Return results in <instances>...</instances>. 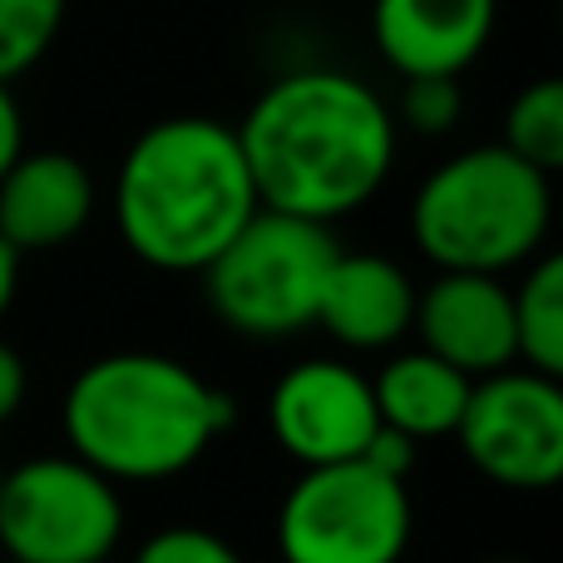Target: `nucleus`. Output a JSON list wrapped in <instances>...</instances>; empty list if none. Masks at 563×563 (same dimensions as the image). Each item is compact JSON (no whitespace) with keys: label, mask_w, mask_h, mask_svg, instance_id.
<instances>
[{"label":"nucleus","mask_w":563,"mask_h":563,"mask_svg":"<svg viewBox=\"0 0 563 563\" xmlns=\"http://www.w3.org/2000/svg\"><path fill=\"white\" fill-rule=\"evenodd\" d=\"M109 563H114V559H109Z\"/></svg>","instance_id":"nucleus-27"},{"label":"nucleus","mask_w":563,"mask_h":563,"mask_svg":"<svg viewBox=\"0 0 563 563\" xmlns=\"http://www.w3.org/2000/svg\"><path fill=\"white\" fill-rule=\"evenodd\" d=\"M416 534L406 479L366 465L301 470L277 509L282 563H400Z\"/></svg>","instance_id":"nucleus-6"},{"label":"nucleus","mask_w":563,"mask_h":563,"mask_svg":"<svg viewBox=\"0 0 563 563\" xmlns=\"http://www.w3.org/2000/svg\"><path fill=\"white\" fill-rule=\"evenodd\" d=\"M416 282L386 253H336L317 327L346 351H390L416 321Z\"/></svg>","instance_id":"nucleus-13"},{"label":"nucleus","mask_w":563,"mask_h":563,"mask_svg":"<svg viewBox=\"0 0 563 563\" xmlns=\"http://www.w3.org/2000/svg\"><path fill=\"white\" fill-rule=\"evenodd\" d=\"M465 114V95H460V79H445V75H426V79H406L400 89V109L396 119H406V129L416 134L435 139V134H450Z\"/></svg>","instance_id":"nucleus-18"},{"label":"nucleus","mask_w":563,"mask_h":563,"mask_svg":"<svg viewBox=\"0 0 563 563\" xmlns=\"http://www.w3.org/2000/svg\"><path fill=\"white\" fill-rule=\"evenodd\" d=\"M267 430L282 455L297 460L301 470L361 460V450L380 430L371 376L336 356L297 361L282 371L267 396Z\"/></svg>","instance_id":"nucleus-9"},{"label":"nucleus","mask_w":563,"mask_h":563,"mask_svg":"<svg viewBox=\"0 0 563 563\" xmlns=\"http://www.w3.org/2000/svg\"><path fill=\"white\" fill-rule=\"evenodd\" d=\"M396 109L351 69H287L238 124L257 203L341 223L386 188L396 168Z\"/></svg>","instance_id":"nucleus-1"},{"label":"nucleus","mask_w":563,"mask_h":563,"mask_svg":"<svg viewBox=\"0 0 563 563\" xmlns=\"http://www.w3.org/2000/svg\"><path fill=\"white\" fill-rule=\"evenodd\" d=\"M0 563H15V559H0Z\"/></svg>","instance_id":"nucleus-26"},{"label":"nucleus","mask_w":563,"mask_h":563,"mask_svg":"<svg viewBox=\"0 0 563 563\" xmlns=\"http://www.w3.org/2000/svg\"><path fill=\"white\" fill-rule=\"evenodd\" d=\"M0 479H5V460H0Z\"/></svg>","instance_id":"nucleus-25"},{"label":"nucleus","mask_w":563,"mask_h":563,"mask_svg":"<svg viewBox=\"0 0 563 563\" xmlns=\"http://www.w3.org/2000/svg\"><path fill=\"white\" fill-rule=\"evenodd\" d=\"M65 5L69 0H0V85H15L49 55Z\"/></svg>","instance_id":"nucleus-17"},{"label":"nucleus","mask_w":563,"mask_h":563,"mask_svg":"<svg viewBox=\"0 0 563 563\" xmlns=\"http://www.w3.org/2000/svg\"><path fill=\"white\" fill-rule=\"evenodd\" d=\"M15 291H20V253L5 243V238H0V317L10 311Z\"/></svg>","instance_id":"nucleus-23"},{"label":"nucleus","mask_w":563,"mask_h":563,"mask_svg":"<svg viewBox=\"0 0 563 563\" xmlns=\"http://www.w3.org/2000/svg\"><path fill=\"white\" fill-rule=\"evenodd\" d=\"M410 331L470 380L515 366V297L505 277L489 273H440L416 291Z\"/></svg>","instance_id":"nucleus-10"},{"label":"nucleus","mask_w":563,"mask_h":563,"mask_svg":"<svg viewBox=\"0 0 563 563\" xmlns=\"http://www.w3.org/2000/svg\"><path fill=\"white\" fill-rule=\"evenodd\" d=\"M124 495L75 455H35L0 479V549L15 563H109Z\"/></svg>","instance_id":"nucleus-7"},{"label":"nucleus","mask_w":563,"mask_h":563,"mask_svg":"<svg viewBox=\"0 0 563 563\" xmlns=\"http://www.w3.org/2000/svg\"><path fill=\"white\" fill-rule=\"evenodd\" d=\"M515 297V366L539 376H563V257L539 253L525 263V282L509 287Z\"/></svg>","instance_id":"nucleus-15"},{"label":"nucleus","mask_w":563,"mask_h":563,"mask_svg":"<svg viewBox=\"0 0 563 563\" xmlns=\"http://www.w3.org/2000/svg\"><path fill=\"white\" fill-rule=\"evenodd\" d=\"M134 563H243V559H238V549L218 529L164 525L134 549Z\"/></svg>","instance_id":"nucleus-19"},{"label":"nucleus","mask_w":563,"mask_h":563,"mask_svg":"<svg viewBox=\"0 0 563 563\" xmlns=\"http://www.w3.org/2000/svg\"><path fill=\"white\" fill-rule=\"evenodd\" d=\"M554 184L505 144L460 148L410 198V238L440 273L505 277L544 253Z\"/></svg>","instance_id":"nucleus-4"},{"label":"nucleus","mask_w":563,"mask_h":563,"mask_svg":"<svg viewBox=\"0 0 563 563\" xmlns=\"http://www.w3.org/2000/svg\"><path fill=\"white\" fill-rule=\"evenodd\" d=\"M416 455H420L416 440L400 435V430H390V426H380L376 435H371V445L361 450V460H366V465L386 470V475H396V479H410V470H416Z\"/></svg>","instance_id":"nucleus-20"},{"label":"nucleus","mask_w":563,"mask_h":563,"mask_svg":"<svg viewBox=\"0 0 563 563\" xmlns=\"http://www.w3.org/2000/svg\"><path fill=\"white\" fill-rule=\"evenodd\" d=\"M499 144L554 178L563 168V79H534L505 109V139Z\"/></svg>","instance_id":"nucleus-16"},{"label":"nucleus","mask_w":563,"mask_h":563,"mask_svg":"<svg viewBox=\"0 0 563 563\" xmlns=\"http://www.w3.org/2000/svg\"><path fill=\"white\" fill-rule=\"evenodd\" d=\"M485 563H529V559H485Z\"/></svg>","instance_id":"nucleus-24"},{"label":"nucleus","mask_w":563,"mask_h":563,"mask_svg":"<svg viewBox=\"0 0 563 563\" xmlns=\"http://www.w3.org/2000/svg\"><path fill=\"white\" fill-rule=\"evenodd\" d=\"M25 396H30V371H25V356H20V351L10 346L5 336H0V426H10V420L20 416Z\"/></svg>","instance_id":"nucleus-21"},{"label":"nucleus","mask_w":563,"mask_h":563,"mask_svg":"<svg viewBox=\"0 0 563 563\" xmlns=\"http://www.w3.org/2000/svg\"><path fill=\"white\" fill-rule=\"evenodd\" d=\"M499 0H371V40L400 79H460L495 40Z\"/></svg>","instance_id":"nucleus-11"},{"label":"nucleus","mask_w":563,"mask_h":563,"mask_svg":"<svg viewBox=\"0 0 563 563\" xmlns=\"http://www.w3.org/2000/svg\"><path fill=\"white\" fill-rule=\"evenodd\" d=\"M470 386H475V380H470L465 371H455L450 361H440L435 351H426V346L396 351V356L371 376V396H376L380 426L410 435L416 445L455 435L460 416H465Z\"/></svg>","instance_id":"nucleus-14"},{"label":"nucleus","mask_w":563,"mask_h":563,"mask_svg":"<svg viewBox=\"0 0 563 563\" xmlns=\"http://www.w3.org/2000/svg\"><path fill=\"white\" fill-rule=\"evenodd\" d=\"M233 426V396L164 351H114L69 380L59 430L75 460L114 485L194 470Z\"/></svg>","instance_id":"nucleus-3"},{"label":"nucleus","mask_w":563,"mask_h":563,"mask_svg":"<svg viewBox=\"0 0 563 563\" xmlns=\"http://www.w3.org/2000/svg\"><path fill=\"white\" fill-rule=\"evenodd\" d=\"M336 253L341 243L327 223L257 208L198 277L228 331L247 341H287L317 327V301Z\"/></svg>","instance_id":"nucleus-5"},{"label":"nucleus","mask_w":563,"mask_h":563,"mask_svg":"<svg viewBox=\"0 0 563 563\" xmlns=\"http://www.w3.org/2000/svg\"><path fill=\"white\" fill-rule=\"evenodd\" d=\"M109 208L144 267L203 273L263 203L238 129L208 114H174L124 148Z\"/></svg>","instance_id":"nucleus-2"},{"label":"nucleus","mask_w":563,"mask_h":563,"mask_svg":"<svg viewBox=\"0 0 563 563\" xmlns=\"http://www.w3.org/2000/svg\"><path fill=\"white\" fill-rule=\"evenodd\" d=\"M25 154V119H20V104L10 95V85H0V178L10 174V164Z\"/></svg>","instance_id":"nucleus-22"},{"label":"nucleus","mask_w":563,"mask_h":563,"mask_svg":"<svg viewBox=\"0 0 563 563\" xmlns=\"http://www.w3.org/2000/svg\"><path fill=\"white\" fill-rule=\"evenodd\" d=\"M455 440L489 485L554 489L563 475V386L529 366L489 371L470 386Z\"/></svg>","instance_id":"nucleus-8"},{"label":"nucleus","mask_w":563,"mask_h":563,"mask_svg":"<svg viewBox=\"0 0 563 563\" xmlns=\"http://www.w3.org/2000/svg\"><path fill=\"white\" fill-rule=\"evenodd\" d=\"M95 218V178L65 148H35L0 178V238L15 253H49L75 243Z\"/></svg>","instance_id":"nucleus-12"}]
</instances>
